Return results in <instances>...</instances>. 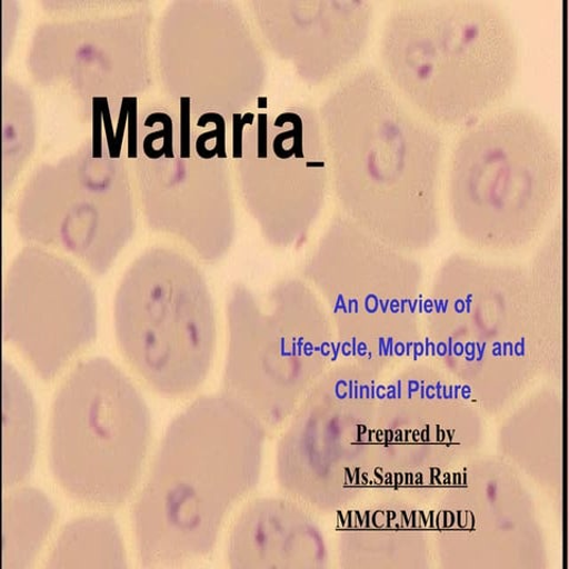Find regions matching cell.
<instances>
[{
    "label": "cell",
    "instance_id": "cell-6",
    "mask_svg": "<svg viewBox=\"0 0 569 569\" xmlns=\"http://www.w3.org/2000/svg\"><path fill=\"white\" fill-rule=\"evenodd\" d=\"M558 167V142L537 114L510 109L476 120L455 151V206L461 228L490 244L528 238L550 204Z\"/></svg>",
    "mask_w": 569,
    "mask_h": 569
},
{
    "label": "cell",
    "instance_id": "cell-4",
    "mask_svg": "<svg viewBox=\"0 0 569 569\" xmlns=\"http://www.w3.org/2000/svg\"><path fill=\"white\" fill-rule=\"evenodd\" d=\"M151 433L150 409L128 373L101 356L83 360L53 397L52 476L74 501L119 508L139 483Z\"/></svg>",
    "mask_w": 569,
    "mask_h": 569
},
{
    "label": "cell",
    "instance_id": "cell-9",
    "mask_svg": "<svg viewBox=\"0 0 569 569\" xmlns=\"http://www.w3.org/2000/svg\"><path fill=\"white\" fill-rule=\"evenodd\" d=\"M231 153L246 207L273 244L292 242L322 199L327 146L318 112L292 104L231 117Z\"/></svg>",
    "mask_w": 569,
    "mask_h": 569
},
{
    "label": "cell",
    "instance_id": "cell-5",
    "mask_svg": "<svg viewBox=\"0 0 569 569\" xmlns=\"http://www.w3.org/2000/svg\"><path fill=\"white\" fill-rule=\"evenodd\" d=\"M113 318L122 358L158 393L188 395L204 381L216 317L191 260L167 248L141 253L119 282Z\"/></svg>",
    "mask_w": 569,
    "mask_h": 569
},
{
    "label": "cell",
    "instance_id": "cell-14",
    "mask_svg": "<svg viewBox=\"0 0 569 569\" xmlns=\"http://www.w3.org/2000/svg\"><path fill=\"white\" fill-rule=\"evenodd\" d=\"M295 506L279 497L249 502L231 527L227 561L233 569H290L317 556L315 532Z\"/></svg>",
    "mask_w": 569,
    "mask_h": 569
},
{
    "label": "cell",
    "instance_id": "cell-8",
    "mask_svg": "<svg viewBox=\"0 0 569 569\" xmlns=\"http://www.w3.org/2000/svg\"><path fill=\"white\" fill-rule=\"evenodd\" d=\"M160 83L174 103L231 118L262 96L267 62L242 10L227 0H176L160 17L156 40Z\"/></svg>",
    "mask_w": 569,
    "mask_h": 569
},
{
    "label": "cell",
    "instance_id": "cell-1",
    "mask_svg": "<svg viewBox=\"0 0 569 569\" xmlns=\"http://www.w3.org/2000/svg\"><path fill=\"white\" fill-rule=\"evenodd\" d=\"M267 430L226 393L168 426L133 508L138 560L174 568L208 557L228 516L258 486Z\"/></svg>",
    "mask_w": 569,
    "mask_h": 569
},
{
    "label": "cell",
    "instance_id": "cell-12",
    "mask_svg": "<svg viewBox=\"0 0 569 569\" xmlns=\"http://www.w3.org/2000/svg\"><path fill=\"white\" fill-rule=\"evenodd\" d=\"M149 226L187 242L203 260H219L234 239L236 213L228 158L192 149L132 160Z\"/></svg>",
    "mask_w": 569,
    "mask_h": 569
},
{
    "label": "cell",
    "instance_id": "cell-17",
    "mask_svg": "<svg viewBox=\"0 0 569 569\" xmlns=\"http://www.w3.org/2000/svg\"><path fill=\"white\" fill-rule=\"evenodd\" d=\"M118 523L104 515L82 516L67 523L53 542L47 569H127L129 567Z\"/></svg>",
    "mask_w": 569,
    "mask_h": 569
},
{
    "label": "cell",
    "instance_id": "cell-2",
    "mask_svg": "<svg viewBox=\"0 0 569 569\" xmlns=\"http://www.w3.org/2000/svg\"><path fill=\"white\" fill-rule=\"evenodd\" d=\"M318 116L338 190L352 216L398 244L417 247L429 240L442 149L433 124L373 66L338 83Z\"/></svg>",
    "mask_w": 569,
    "mask_h": 569
},
{
    "label": "cell",
    "instance_id": "cell-13",
    "mask_svg": "<svg viewBox=\"0 0 569 569\" xmlns=\"http://www.w3.org/2000/svg\"><path fill=\"white\" fill-rule=\"evenodd\" d=\"M249 8L266 44L311 87L361 58L373 18L366 0H253Z\"/></svg>",
    "mask_w": 569,
    "mask_h": 569
},
{
    "label": "cell",
    "instance_id": "cell-18",
    "mask_svg": "<svg viewBox=\"0 0 569 569\" xmlns=\"http://www.w3.org/2000/svg\"><path fill=\"white\" fill-rule=\"evenodd\" d=\"M36 146V113L31 94L12 79L3 81V189H12Z\"/></svg>",
    "mask_w": 569,
    "mask_h": 569
},
{
    "label": "cell",
    "instance_id": "cell-20",
    "mask_svg": "<svg viewBox=\"0 0 569 569\" xmlns=\"http://www.w3.org/2000/svg\"><path fill=\"white\" fill-rule=\"evenodd\" d=\"M180 148L181 116L177 104H151L139 112L137 157L157 159Z\"/></svg>",
    "mask_w": 569,
    "mask_h": 569
},
{
    "label": "cell",
    "instance_id": "cell-16",
    "mask_svg": "<svg viewBox=\"0 0 569 569\" xmlns=\"http://www.w3.org/2000/svg\"><path fill=\"white\" fill-rule=\"evenodd\" d=\"M58 510L41 489H10L2 512V569H27L39 558L56 526Z\"/></svg>",
    "mask_w": 569,
    "mask_h": 569
},
{
    "label": "cell",
    "instance_id": "cell-3",
    "mask_svg": "<svg viewBox=\"0 0 569 569\" xmlns=\"http://www.w3.org/2000/svg\"><path fill=\"white\" fill-rule=\"evenodd\" d=\"M380 56L399 96L448 128L471 124L503 101L520 68L508 16L479 0L397 6L386 18Z\"/></svg>",
    "mask_w": 569,
    "mask_h": 569
},
{
    "label": "cell",
    "instance_id": "cell-10",
    "mask_svg": "<svg viewBox=\"0 0 569 569\" xmlns=\"http://www.w3.org/2000/svg\"><path fill=\"white\" fill-rule=\"evenodd\" d=\"M3 338L44 382L56 380L98 336L93 284L73 262L28 246L3 288Z\"/></svg>",
    "mask_w": 569,
    "mask_h": 569
},
{
    "label": "cell",
    "instance_id": "cell-19",
    "mask_svg": "<svg viewBox=\"0 0 569 569\" xmlns=\"http://www.w3.org/2000/svg\"><path fill=\"white\" fill-rule=\"evenodd\" d=\"M138 98H99L91 100L92 139L96 154L122 158L123 138L128 133V158L137 157Z\"/></svg>",
    "mask_w": 569,
    "mask_h": 569
},
{
    "label": "cell",
    "instance_id": "cell-15",
    "mask_svg": "<svg viewBox=\"0 0 569 569\" xmlns=\"http://www.w3.org/2000/svg\"><path fill=\"white\" fill-rule=\"evenodd\" d=\"M2 482L12 489L30 476L38 450V406L17 368L3 361Z\"/></svg>",
    "mask_w": 569,
    "mask_h": 569
},
{
    "label": "cell",
    "instance_id": "cell-11",
    "mask_svg": "<svg viewBox=\"0 0 569 569\" xmlns=\"http://www.w3.org/2000/svg\"><path fill=\"white\" fill-rule=\"evenodd\" d=\"M152 14L128 13L44 23L28 52L32 79L67 88L83 100L137 98L152 84Z\"/></svg>",
    "mask_w": 569,
    "mask_h": 569
},
{
    "label": "cell",
    "instance_id": "cell-7",
    "mask_svg": "<svg viewBox=\"0 0 569 569\" xmlns=\"http://www.w3.org/2000/svg\"><path fill=\"white\" fill-rule=\"evenodd\" d=\"M22 240L71 256L98 277L132 241L137 210L123 158L96 154L91 142L36 169L18 198Z\"/></svg>",
    "mask_w": 569,
    "mask_h": 569
}]
</instances>
